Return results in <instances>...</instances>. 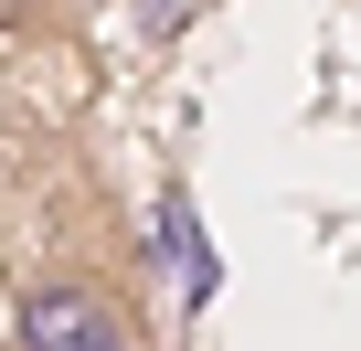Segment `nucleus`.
<instances>
[{
	"mask_svg": "<svg viewBox=\"0 0 361 351\" xmlns=\"http://www.w3.org/2000/svg\"><path fill=\"white\" fill-rule=\"evenodd\" d=\"M22 351H138V319L96 266L54 256L22 277Z\"/></svg>",
	"mask_w": 361,
	"mask_h": 351,
	"instance_id": "nucleus-1",
	"label": "nucleus"
},
{
	"mask_svg": "<svg viewBox=\"0 0 361 351\" xmlns=\"http://www.w3.org/2000/svg\"><path fill=\"white\" fill-rule=\"evenodd\" d=\"M192 11H202V0H149V32H180Z\"/></svg>",
	"mask_w": 361,
	"mask_h": 351,
	"instance_id": "nucleus-2",
	"label": "nucleus"
},
{
	"mask_svg": "<svg viewBox=\"0 0 361 351\" xmlns=\"http://www.w3.org/2000/svg\"><path fill=\"white\" fill-rule=\"evenodd\" d=\"M22 11H32V0H0V22H22Z\"/></svg>",
	"mask_w": 361,
	"mask_h": 351,
	"instance_id": "nucleus-3",
	"label": "nucleus"
}]
</instances>
